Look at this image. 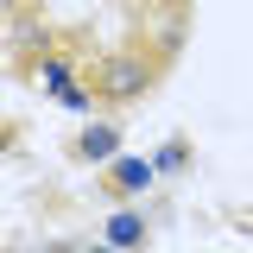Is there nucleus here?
<instances>
[{"label": "nucleus", "mask_w": 253, "mask_h": 253, "mask_svg": "<svg viewBox=\"0 0 253 253\" xmlns=\"http://www.w3.org/2000/svg\"><path fill=\"white\" fill-rule=\"evenodd\" d=\"M0 6H26V0H0Z\"/></svg>", "instance_id": "nucleus-9"}, {"label": "nucleus", "mask_w": 253, "mask_h": 253, "mask_svg": "<svg viewBox=\"0 0 253 253\" xmlns=\"http://www.w3.org/2000/svg\"><path fill=\"white\" fill-rule=\"evenodd\" d=\"M146 241V221L133 215V209H121V215H108V247H121V253H133Z\"/></svg>", "instance_id": "nucleus-4"}, {"label": "nucleus", "mask_w": 253, "mask_h": 253, "mask_svg": "<svg viewBox=\"0 0 253 253\" xmlns=\"http://www.w3.org/2000/svg\"><path fill=\"white\" fill-rule=\"evenodd\" d=\"M6 146H13V133H6V126H0V152H6Z\"/></svg>", "instance_id": "nucleus-8"}, {"label": "nucleus", "mask_w": 253, "mask_h": 253, "mask_svg": "<svg viewBox=\"0 0 253 253\" xmlns=\"http://www.w3.org/2000/svg\"><path fill=\"white\" fill-rule=\"evenodd\" d=\"M57 101H63V108H76V114H83V108H89L95 95H89V89H63V95H57Z\"/></svg>", "instance_id": "nucleus-6"}, {"label": "nucleus", "mask_w": 253, "mask_h": 253, "mask_svg": "<svg viewBox=\"0 0 253 253\" xmlns=\"http://www.w3.org/2000/svg\"><path fill=\"white\" fill-rule=\"evenodd\" d=\"M158 6H184V0H158Z\"/></svg>", "instance_id": "nucleus-10"}, {"label": "nucleus", "mask_w": 253, "mask_h": 253, "mask_svg": "<svg viewBox=\"0 0 253 253\" xmlns=\"http://www.w3.org/2000/svg\"><path fill=\"white\" fill-rule=\"evenodd\" d=\"M171 165H184V146H165V152L152 158V171H171Z\"/></svg>", "instance_id": "nucleus-7"}, {"label": "nucleus", "mask_w": 253, "mask_h": 253, "mask_svg": "<svg viewBox=\"0 0 253 253\" xmlns=\"http://www.w3.org/2000/svg\"><path fill=\"white\" fill-rule=\"evenodd\" d=\"M38 76H44V89H51V95L76 89V83H70V63H63V57H44V63H38Z\"/></svg>", "instance_id": "nucleus-5"}, {"label": "nucleus", "mask_w": 253, "mask_h": 253, "mask_svg": "<svg viewBox=\"0 0 253 253\" xmlns=\"http://www.w3.org/2000/svg\"><path fill=\"white\" fill-rule=\"evenodd\" d=\"M108 184L121 190V196H139V190L152 184V165H146V158H114V171H108Z\"/></svg>", "instance_id": "nucleus-3"}, {"label": "nucleus", "mask_w": 253, "mask_h": 253, "mask_svg": "<svg viewBox=\"0 0 253 253\" xmlns=\"http://www.w3.org/2000/svg\"><path fill=\"white\" fill-rule=\"evenodd\" d=\"M76 158H121V126H83L76 133Z\"/></svg>", "instance_id": "nucleus-2"}, {"label": "nucleus", "mask_w": 253, "mask_h": 253, "mask_svg": "<svg viewBox=\"0 0 253 253\" xmlns=\"http://www.w3.org/2000/svg\"><path fill=\"white\" fill-rule=\"evenodd\" d=\"M152 89V63L146 57H101V70H95V95H108V101H133V95Z\"/></svg>", "instance_id": "nucleus-1"}]
</instances>
